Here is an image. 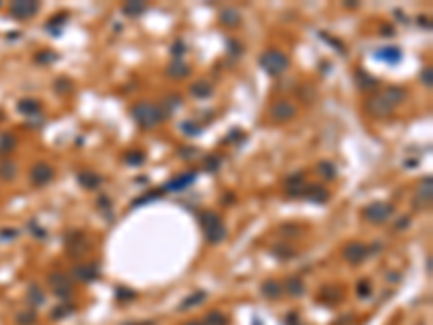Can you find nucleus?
<instances>
[{
	"mask_svg": "<svg viewBox=\"0 0 433 325\" xmlns=\"http://www.w3.org/2000/svg\"><path fill=\"white\" fill-rule=\"evenodd\" d=\"M180 156L186 159V161H191V159H195V156H200V152H197L195 148H182L180 150Z\"/></svg>",
	"mask_w": 433,
	"mask_h": 325,
	"instance_id": "nucleus-47",
	"label": "nucleus"
},
{
	"mask_svg": "<svg viewBox=\"0 0 433 325\" xmlns=\"http://www.w3.org/2000/svg\"><path fill=\"white\" fill-rule=\"evenodd\" d=\"M115 295H117L119 301H133L134 299V291H128V289H124V286H119V289L115 291Z\"/></svg>",
	"mask_w": 433,
	"mask_h": 325,
	"instance_id": "nucleus-41",
	"label": "nucleus"
},
{
	"mask_svg": "<svg viewBox=\"0 0 433 325\" xmlns=\"http://www.w3.org/2000/svg\"><path fill=\"white\" fill-rule=\"evenodd\" d=\"M284 291H286L290 297H301L305 289H303V282H301V280L290 278V280H286V286H284Z\"/></svg>",
	"mask_w": 433,
	"mask_h": 325,
	"instance_id": "nucleus-25",
	"label": "nucleus"
},
{
	"mask_svg": "<svg viewBox=\"0 0 433 325\" xmlns=\"http://www.w3.org/2000/svg\"><path fill=\"white\" fill-rule=\"evenodd\" d=\"M15 176H18V162L13 159L0 161V178H2V180H13Z\"/></svg>",
	"mask_w": 433,
	"mask_h": 325,
	"instance_id": "nucleus-22",
	"label": "nucleus"
},
{
	"mask_svg": "<svg viewBox=\"0 0 433 325\" xmlns=\"http://www.w3.org/2000/svg\"><path fill=\"white\" fill-rule=\"evenodd\" d=\"M29 301L33 303V306H43V301H46V297H43V291L39 289L37 284H31L29 286Z\"/></svg>",
	"mask_w": 433,
	"mask_h": 325,
	"instance_id": "nucleus-29",
	"label": "nucleus"
},
{
	"mask_svg": "<svg viewBox=\"0 0 433 325\" xmlns=\"http://www.w3.org/2000/svg\"><path fill=\"white\" fill-rule=\"evenodd\" d=\"M0 236H2V238H15V236H18V232H15V230H2V232H0Z\"/></svg>",
	"mask_w": 433,
	"mask_h": 325,
	"instance_id": "nucleus-51",
	"label": "nucleus"
},
{
	"mask_svg": "<svg viewBox=\"0 0 433 325\" xmlns=\"http://www.w3.org/2000/svg\"><path fill=\"white\" fill-rule=\"evenodd\" d=\"M126 325H154L152 321H139V323H126Z\"/></svg>",
	"mask_w": 433,
	"mask_h": 325,
	"instance_id": "nucleus-53",
	"label": "nucleus"
},
{
	"mask_svg": "<svg viewBox=\"0 0 433 325\" xmlns=\"http://www.w3.org/2000/svg\"><path fill=\"white\" fill-rule=\"evenodd\" d=\"M191 96L200 98V100H206V98L212 96V85L206 83V80H200V83L191 85Z\"/></svg>",
	"mask_w": 433,
	"mask_h": 325,
	"instance_id": "nucleus-24",
	"label": "nucleus"
},
{
	"mask_svg": "<svg viewBox=\"0 0 433 325\" xmlns=\"http://www.w3.org/2000/svg\"><path fill=\"white\" fill-rule=\"evenodd\" d=\"M355 76H358L360 89H364V91H368V89H372V87L377 85V80H375V78H370V76H366V72H362V69H360V72L355 74Z\"/></svg>",
	"mask_w": 433,
	"mask_h": 325,
	"instance_id": "nucleus-34",
	"label": "nucleus"
},
{
	"mask_svg": "<svg viewBox=\"0 0 433 325\" xmlns=\"http://www.w3.org/2000/svg\"><path fill=\"white\" fill-rule=\"evenodd\" d=\"M35 61H37V63H43V65H48V63L57 61V54H54V52H50V50H46V52H37V54H35Z\"/></svg>",
	"mask_w": 433,
	"mask_h": 325,
	"instance_id": "nucleus-39",
	"label": "nucleus"
},
{
	"mask_svg": "<svg viewBox=\"0 0 433 325\" xmlns=\"http://www.w3.org/2000/svg\"><path fill=\"white\" fill-rule=\"evenodd\" d=\"M260 67L268 76H282L288 69V57L279 50H266L260 54Z\"/></svg>",
	"mask_w": 433,
	"mask_h": 325,
	"instance_id": "nucleus-4",
	"label": "nucleus"
},
{
	"mask_svg": "<svg viewBox=\"0 0 433 325\" xmlns=\"http://www.w3.org/2000/svg\"><path fill=\"white\" fill-rule=\"evenodd\" d=\"M368 254H370L368 247L362 245V243H349V245H344L342 256H344V260H347V262H351V264H360V262H364Z\"/></svg>",
	"mask_w": 433,
	"mask_h": 325,
	"instance_id": "nucleus-13",
	"label": "nucleus"
},
{
	"mask_svg": "<svg viewBox=\"0 0 433 325\" xmlns=\"http://www.w3.org/2000/svg\"><path fill=\"white\" fill-rule=\"evenodd\" d=\"M184 325H204V323L197 321V319H195V321H189V323H184Z\"/></svg>",
	"mask_w": 433,
	"mask_h": 325,
	"instance_id": "nucleus-54",
	"label": "nucleus"
},
{
	"mask_svg": "<svg viewBox=\"0 0 433 325\" xmlns=\"http://www.w3.org/2000/svg\"><path fill=\"white\" fill-rule=\"evenodd\" d=\"M403 100H405V91L401 87H388L381 94H377V96H372L370 100H366V113L377 117V119L388 117Z\"/></svg>",
	"mask_w": 433,
	"mask_h": 325,
	"instance_id": "nucleus-1",
	"label": "nucleus"
},
{
	"mask_svg": "<svg viewBox=\"0 0 433 325\" xmlns=\"http://www.w3.org/2000/svg\"><path fill=\"white\" fill-rule=\"evenodd\" d=\"M161 193H163V191H152V195H143V197L134 199V202H133V208H136V206H141V204H150V202H154V199L161 197Z\"/></svg>",
	"mask_w": 433,
	"mask_h": 325,
	"instance_id": "nucleus-40",
	"label": "nucleus"
},
{
	"mask_svg": "<svg viewBox=\"0 0 433 325\" xmlns=\"http://www.w3.org/2000/svg\"><path fill=\"white\" fill-rule=\"evenodd\" d=\"M0 119H2V113H0Z\"/></svg>",
	"mask_w": 433,
	"mask_h": 325,
	"instance_id": "nucleus-55",
	"label": "nucleus"
},
{
	"mask_svg": "<svg viewBox=\"0 0 433 325\" xmlns=\"http://www.w3.org/2000/svg\"><path fill=\"white\" fill-rule=\"evenodd\" d=\"M260 291H262V295H265L266 299H279L282 292H284V284H279L277 280H266Z\"/></svg>",
	"mask_w": 433,
	"mask_h": 325,
	"instance_id": "nucleus-18",
	"label": "nucleus"
},
{
	"mask_svg": "<svg viewBox=\"0 0 433 325\" xmlns=\"http://www.w3.org/2000/svg\"><path fill=\"white\" fill-rule=\"evenodd\" d=\"M182 106V98L180 96H167L165 100H163V117H169V115H173L178 108Z\"/></svg>",
	"mask_w": 433,
	"mask_h": 325,
	"instance_id": "nucleus-23",
	"label": "nucleus"
},
{
	"mask_svg": "<svg viewBox=\"0 0 433 325\" xmlns=\"http://www.w3.org/2000/svg\"><path fill=\"white\" fill-rule=\"evenodd\" d=\"M54 87H57V91L59 94H67V91H72L74 89V85H72V80H67V78H59L57 83H54Z\"/></svg>",
	"mask_w": 433,
	"mask_h": 325,
	"instance_id": "nucleus-43",
	"label": "nucleus"
},
{
	"mask_svg": "<svg viewBox=\"0 0 433 325\" xmlns=\"http://www.w3.org/2000/svg\"><path fill=\"white\" fill-rule=\"evenodd\" d=\"M221 165V156H206L204 159V169L206 171H217Z\"/></svg>",
	"mask_w": 433,
	"mask_h": 325,
	"instance_id": "nucleus-38",
	"label": "nucleus"
},
{
	"mask_svg": "<svg viewBox=\"0 0 433 325\" xmlns=\"http://www.w3.org/2000/svg\"><path fill=\"white\" fill-rule=\"evenodd\" d=\"M201 323L204 325H228V317L223 312H208Z\"/></svg>",
	"mask_w": 433,
	"mask_h": 325,
	"instance_id": "nucleus-30",
	"label": "nucleus"
},
{
	"mask_svg": "<svg viewBox=\"0 0 433 325\" xmlns=\"http://www.w3.org/2000/svg\"><path fill=\"white\" fill-rule=\"evenodd\" d=\"M204 299H206V292H204V291L193 292V295H189L182 303H180V310H189V308H193V306H200V303L204 301Z\"/></svg>",
	"mask_w": 433,
	"mask_h": 325,
	"instance_id": "nucleus-27",
	"label": "nucleus"
},
{
	"mask_svg": "<svg viewBox=\"0 0 433 325\" xmlns=\"http://www.w3.org/2000/svg\"><path fill=\"white\" fill-rule=\"evenodd\" d=\"M301 197L308 199V202H314V204H325L327 199H330V191H327L325 187H321V184H305Z\"/></svg>",
	"mask_w": 433,
	"mask_h": 325,
	"instance_id": "nucleus-14",
	"label": "nucleus"
},
{
	"mask_svg": "<svg viewBox=\"0 0 433 325\" xmlns=\"http://www.w3.org/2000/svg\"><path fill=\"white\" fill-rule=\"evenodd\" d=\"M126 162H128V165H133V167L143 165V162H145V152H141V150L128 152V154H126Z\"/></svg>",
	"mask_w": 433,
	"mask_h": 325,
	"instance_id": "nucleus-31",
	"label": "nucleus"
},
{
	"mask_svg": "<svg viewBox=\"0 0 433 325\" xmlns=\"http://www.w3.org/2000/svg\"><path fill=\"white\" fill-rule=\"evenodd\" d=\"M39 11V2L37 0H15L9 4V15L15 20H31Z\"/></svg>",
	"mask_w": 433,
	"mask_h": 325,
	"instance_id": "nucleus-6",
	"label": "nucleus"
},
{
	"mask_svg": "<svg viewBox=\"0 0 433 325\" xmlns=\"http://www.w3.org/2000/svg\"><path fill=\"white\" fill-rule=\"evenodd\" d=\"M200 224H201V230H204L206 241L210 243V245H219L228 234L221 217H219L217 213H212V210H204V213L200 215Z\"/></svg>",
	"mask_w": 433,
	"mask_h": 325,
	"instance_id": "nucleus-2",
	"label": "nucleus"
},
{
	"mask_svg": "<svg viewBox=\"0 0 433 325\" xmlns=\"http://www.w3.org/2000/svg\"><path fill=\"white\" fill-rule=\"evenodd\" d=\"M420 80L425 83L427 89H431V87H433V69H431V67H425L423 74H420Z\"/></svg>",
	"mask_w": 433,
	"mask_h": 325,
	"instance_id": "nucleus-44",
	"label": "nucleus"
},
{
	"mask_svg": "<svg viewBox=\"0 0 433 325\" xmlns=\"http://www.w3.org/2000/svg\"><path fill=\"white\" fill-rule=\"evenodd\" d=\"M15 321H18V325H33L37 321V314H35V310H24L15 317Z\"/></svg>",
	"mask_w": 433,
	"mask_h": 325,
	"instance_id": "nucleus-35",
	"label": "nucleus"
},
{
	"mask_svg": "<svg viewBox=\"0 0 433 325\" xmlns=\"http://www.w3.org/2000/svg\"><path fill=\"white\" fill-rule=\"evenodd\" d=\"M375 59L377 61H383V63L397 65L403 59V52H401V48H397V46H383L379 50H375Z\"/></svg>",
	"mask_w": 433,
	"mask_h": 325,
	"instance_id": "nucleus-16",
	"label": "nucleus"
},
{
	"mask_svg": "<svg viewBox=\"0 0 433 325\" xmlns=\"http://www.w3.org/2000/svg\"><path fill=\"white\" fill-rule=\"evenodd\" d=\"M184 50H186V46L182 41H173V46H171V54H173V61H180L182 59V54H184Z\"/></svg>",
	"mask_w": 433,
	"mask_h": 325,
	"instance_id": "nucleus-42",
	"label": "nucleus"
},
{
	"mask_svg": "<svg viewBox=\"0 0 433 325\" xmlns=\"http://www.w3.org/2000/svg\"><path fill=\"white\" fill-rule=\"evenodd\" d=\"M72 312H76L74 303H63V306H59V308H54V310H52V319H65V317H69Z\"/></svg>",
	"mask_w": 433,
	"mask_h": 325,
	"instance_id": "nucleus-32",
	"label": "nucleus"
},
{
	"mask_svg": "<svg viewBox=\"0 0 433 325\" xmlns=\"http://www.w3.org/2000/svg\"><path fill=\"white\" fill-rule=\"evenodd\" d=\"M133 117H134V122L139 124L141 128H156L158 124L163 122V111H161V106H156V104H152V102H136V104L133 106Z\"/></svg>",
	"mask_w": 433,
	"mask_h": 325,
	"instance_id": "nucleus-3",
	"label": "nucleus"
},
{
	"mask_svg": "<svg viewBox=\"0 0 433 325\" xmlns=\"http://www.w3.org/2000/svg\"><path fill=\"white\" fill-rule=\"evenodd\" d=\"M48 284H50L52 292L59 297V299H67V297H72V291H74V284L72 280L67 278V275L63 273H50L48 275Z\"/></svg>",
	"mask_w": 433,
	"mask_h": 325,
	"instance_id": "nucleus-7",
	"label": "nucleus"
},
{
	"mask_svg": "<svg viewBox=\"0 0 433 325\" xmlns=\"http://www.w3.org/2000/svg\"><path fill=\"white\" fill-rule=\"evenodd\" d=\"M145 2H141V0H133V2L124 4V13L130 15V18H136V15H141L145 11Z\"/></svg>",
	"mask_w": 433,
	"mask_h": 325,
	"instance_id": "nucleus-28",
	"label": "nucleus"
},
{
	"mask_svg": "<svg viewBox=\"0 0 433 325\" xmlns=\"http://www.w3.org/2000/svg\"><path fill=\"white\" fill-rule=\"evenodd\" d=\"M182 132H186V134H200L201 128L197 126L195 122H184V124H182Z\"/></svg>",
	"mask_w": 433,
	"mask_h": 325,
	"instance_id": "nucleus-45",
	"label": "nucleus"
},
{
	"mask_svg": "<svg viewBox=\"0 0 433 325\" xmlns=\"http://www.w3.org/2000/svg\"><path fill=\"white\" fill-rule=\"evenodd\" d=\"M18 111L22 115H39L41 113V102L35 98H26V100L18 102Z\"/></svg>",
	"mask_w": 433,
	"mask_h": 325,
	"instance_id": "nucleus-19",
	"label": "nucleus"
},
{
	"mask_svg": "<svg viewBox=\"0 0 433 325\" xmlns=\"http://www.w3.org/2000/svg\"><path fill=\"white\" fill-rule=\"evenodd\" d=\"M319 171H321V176L327 178V180H333V178H336V167H333L330 161H323L319 165Z\"/></svg>",
	"mask_w": 433,
	"mask_h": 325,
	"instance_id": "nucleus-37",
	"label": "nucleus"
},
{
	"mask_svg": "<svg viewBox=\"0 0 433 325\" xmlns=\"http://www.w3.org/2000/svg\"><path fill=\"white\" fill-rule=\"evenodd\" d=\"M407 226H409V217H401V219L397 221V226H394V228H397V230H405Z\"/></svg>",
	"mask_w": 433,
	"mask_h": 325,
	"instance_id": "nucleus-49",
	"label": "nucleus"
},
{
	"mask_svg": "<svg viewBox=\"0 0 433 325\" xmlns=\"http://www.w3.org/2000/svg\"><path fill=\"white\" fill-rule=\"evenodd\" d=\"M76 180H78V184L83 189H98L102 184V178L93 171H80L78 176H76Z\"/></svg>",
	"mask_w": 433,
	"mask_h": 325,
	"instance_id": "nucleus-20",
	"label": "nucleus"
},
{
	"mask_svg": "<svg viewBox=\"0 0 433 325\" xmlns=\"http://www.w3.org/2000/svg\"><path fill=\"white\" fill-rule=\"evenodd\" d=\"M189 74H191V69H189V65L186 63H182V59H180V61H171L169 63V67H167V76L169 78H173V80L186 78Z\"/></svg>",
	"mask_w": 433,
	"mask_h": 325,
	"instance_id": "nucleus-21",
	"label": "nucleus"
},
{
	"mask_svg": "<svg viewBox=\"0 0 433 325\" xmlns=\"http://www.w3.org/2000/svg\"><path fill=\"white\" fill-rule=\"evenodd\" d=\"M420 26H425V29H431V22H429V18H420Z\"/></svg>",
	"mask_w": 433,
	"mask_h": 325,
	"instance_id": "nucleus-52",
	"label": "nucleus"
},
{
	"mask_svg": "<svg viewBox=\"0 0 433 325\" xmlns=\"http://www.w3.org/2000/svg\"><path fill=\"white\" fill-rule=\"evenodd\" d=\"M221 24L223 26H238L240 24V15L234 9H223L221 11Z\"/></svg>",
	"mask_w": 433,
	"mask_h": 325,
	"instance_id": "nucleus-26",
	"label": "nucleus"
},
{
	"mask_svg": "<svg viewBox=\"0 0 433 325\" xmlns=\"http://www.w3.org/2000/svg\"><path fill=\"white\" fill-rule=\"evenodd\" d=\"M431 199H433V178L425 176L423 180H420V184H418V191H416L414 208L416 210H427L431 206Z\"/></svg>",
	"mask_w": 433,
	"mask_h": 325,
	"instance_id": "nucleus-8",
	"label": "nucleus"
},
{
	"mask_svg": "<svg viewBox=\"0 0 433 325\" xmlns=\"http://www.w3.org/2000/svg\"><path fill=\"white\" fill-rule=\"evenodd\" d=\"M273 254L275 256H282V258H293L295 256V249H279V247H273Z\"/></svg>",
	"mask_w": 433,
	"mask_h": 325,
	"instance_id": "nucleus-48",
	"label": "nucleus"
},
{
	"mask_svg": "<svg viewBox=\"0 0 433 325\" xmlns=\"http://www.w3.org/2000/svg\"><path fill=\"white\" fill-rule=\"evenodd\" d=\"M394 208L392 204L388 202H372L364 208V219L370 221V224H383V221H388L392 217Z\"/></svg>",
	"mask_w": 433,
	"mask_h": 325,
	"instance_id": "nucleus-5",
	"label": "nucleus"
},
{
	"mask_svg": "<svg viewBox=\"0 0 433 325\" xmlns=\"http://www.w3.org/2000/svg\"><path fill=\"white\" fill-rule=\"evenodd\" d=\"M370 291H372V289H370V284H368L366 280H362L360 284H358V295H360V297H368Z\"/></svg>",
	"mask_w": 433,
	"mask_h": 325,
	"instance_id": "nucleus-46",
	"label": "nucleus"
},
{
	"mask_svg": "<svg viewBox=\"0 0 433 325\" xmlns=\"http://www.w3.org/2000/svg\"><path fill=\"white\" fill-rule=\"evenodd\" d=\"M29 230H31V232H33V234H35V236H39V238H43V236H46V232H43V230H39V228H37L35 224H31V228H29Z\"/></svg>",
	"mask_w": 433,
	"mask_h": 325,
	"instance_id": "nucleus-50",
	"label": "nucleus"
},
{
	"mask_svg": "<svg viewBox=\"0 0 433 325\" xmlns=\"http://www.w3.org/2000/svg\"><path fill=\"white\" fill-rule=\"evenodd\" d=\"M52 178H54V169L43 161L35 162V165L31 167V171H29V180H31L33 187H46V184L52 182Z\"/></svg>",
	"mask_w": 433,
	"mask_h": 325,
	"instance_id": "nucleus-9",
	"label": "nucleus"
},
{
	"mask_svg": "<svg viewBox=\"0 0 433 325\" xmlns=\"http://www.w3.org/2000/svg\"><path fill=\"white\" fill-rule=\"evenodd\" d=\"M13 148H15L13 134H2V137H0V154H9Z\"/></svg>",
	"mask_w": 433,
	"mask_h": 325,
	"instance_id": "nucleus-33",
	"label": "nucleus"
},
{
	"mask_svg": "<svg viewBox=\"0 0 433 325\" xmlns=\"http://www.w3.org/2000/svg\"><path fill=\"white\" fill-rule=\"evenodd\" d=\"M295 115H297V106L293 102H286V100H277L273 102L271 106V117L275 122H290Z\"/></svg>",
	"mask_w": 433,
	"mask_h": 325,
	"instance_id": "nucleus-12",
	"label": "nucleus"
},
{
	"mask_svg": "<svg viewBox=\"0 0 433 325\" xmlns=\"http://www.w3.org/2000/svg\"><path fill=\"white\" fill-rule=\"evenodd\" d=\"M197 180V171H189V173H180V176H175L173 180H169L165 187L161 189V191H182V189L191 187Z\"/></svg>",
	"mask_w": 433,
	"mask_h": 325,
	"instance_id": "nucleus-15",
	"label": "nucleus"
},
{
	"mask_svg": "<svg viewBox=\"0 0 433 325\" xmlns=\"http://www.w3.org/2000/svg\"><path fill=\"white\" fill-rule=\"evenodd\" d=\"M89 249H91V245H89V241L85 238L83 232H72V234L67 236V254L72 258L85 256Z\"/></svg>",
	"mask_w": 433,
	"mask_h": 325,
	"instance_id": "nucleus-11",
	"label": "nucleus"
},
{
	"mask_svg": "<svg viewBox=\"0 0 433 325\" xmlns=\"http://www.w3.org/2000/svg\"><path fill=\"white\" fill-rule=\"evenodd\" d=\"M65 18H67V15H65V13H61V15H54V18H52V20L46 24V29H48V31H52V32H61V26L65 24Z\"/></svg>",
	"mask_w": 433,
	"mask_h": 325,
	"instance_id": "nucleus-36",
	"label": "nucleus"
},
{
	"mask_svg": "<svg viewBox=\"0 0 433 325\" xmlns=\"http://www.w3.org/2000/svg\"><path fill=\"white\" fill-rule=\"evenodd\" d=\"M98 278H100V267L96 262H80L72 269V280L83 282V284H89Z\"/></svg>",
	"mask_w": 433,
	"mask_h": 325,
	"instance_id": "nucleus-10",
	"label": "nucleus"
},
{
	"mask_svg": "<svg viewBox=\"0 0 433 325\" xmlns=\"http://www.w3.org/2000/svg\"><path fill=\"white\" fill-rule=\"evenodd\" d=\"M305 189V180H303V173H293V176L286 178V191L290 197H299Z\"/></svg>",
	"mask_w": 433,
	"mask_h": 325,
	"instance_id": "nucleus-17",
	"label": "nucleus"
}]
</instances>
